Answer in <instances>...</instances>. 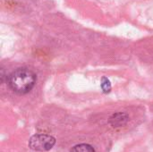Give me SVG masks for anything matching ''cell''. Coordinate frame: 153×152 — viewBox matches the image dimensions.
Instances as JSON below:
<instances>
[{
	"label": "cell",
	"mask_w": 153,
	"mask_h": 152,
	"mask_svg": "<svg viewBox=\"0 0 153 152\" xmlns=\"http://www.w3.org/2000/svg\"><path fill=\"white\" fill-rule=\"evenodd\" d=\"M36 83L35 73L25 67L18 68L9 76V85L12 90L19 94L28 93Z\"/></svg>",
	"instance_id": "obj_1"
},
{
	"label": "cell",
	"mask_w": 153,
	"mask_h": 152,
	"mask_svg": "<svg viewBox=\"0 0 153 152\" xmlns=\"http://www.w3.org/2000/svg\"><path fill=\"white\" fill-rule=\"evenodd\" d=\"M56 143V139L48 134H35L30 137L29 146L31 150L37 151H48L51 150Z\"/></svg>",
	"instance_id": "obj_2"
},
{
	"label": "cell",
	"mask_w": 153,
	"mask_h": 152,
	"mask_svg": "<svg viewBox=\"0 0 153 152\" xmlns=\"http://www.w3.org/2000/svg\"><path fill=\"white\" fill-rule=\"evenodd\" d=\"M127 121H128V116L126 114H124V113L115 114L111 117V120H110L112 125H114V126H122V125H126Z\"/></svg>",
	"instance_id": "obj_3"
},
{
	"label": "cell",
	"mask_w": 153,
	"mask_h": 152,
	"mask_svg": "<svg viewBox=\"0 0 153 152\" xmlns=\"http://www.w3.org/2000/svg\"><path fill=\"white\" fill-rule=\"evenodd\" d=\"M71 152H95V151L89 144H79L74 146Z\"/></svg>",
	"instance_id": "obj_4"
},
{
	"label": "cell",
	"mask_w": 153,
	"mask_h": 152,
	"mask_svg": "<svg viewBox=\"0 0 153 152\" xmlns=\"http://www.w3.org/2000/svg\"><path fill=\"white\" fill-rule=\"evenodd\" d=\"M101 88L104 93H108L111 90V83L107 77H103L101 79Z\"/></svg>",
	"instance_id": "obj_5"
}]
</instances>
